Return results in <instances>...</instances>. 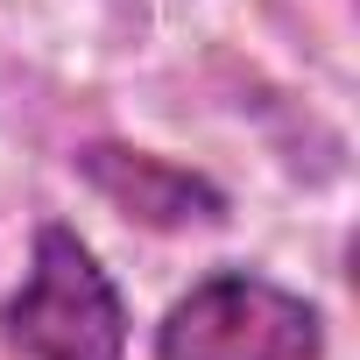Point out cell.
I'll return each instance as SVG.
<instances>
[{"mask_svg":"<svg viewBox=\"0 0 360 360\" xmlns=\"http://www.w3.org/2000/svg\"><path fill=\"white\" fill-rule=\"evenodd\" d=\"M0 332L29 360H127V304L71 226L36 233L29 283L0 304Z\"/></svg>","mask_w":360,"mask_h":360,"instance_id":"cell-1","label":"cell"},{"mask_svg":"<svg viewBox=\"0 0 360 360\" xmlns=\"http://www.w3.org/2000/svg\"><path fill=\"white\" fill-rule=\"evenodd\" d=\"M318 353H325L318 304L255 269H219L191 283L155 325V360H318Z\"/></svg>","mask_w":360,"mask_h":360,"instance_id":"cell-2","label":"cell"},{"mask_svg":"<svg viewBox=\"0 0 360 360\" xmlns=\"http://www.w3.org/2000/svg\"><path fill=\"white\" fill-rule=\"evenodd\" d=\"M78 176L134 226H155V233H191V226H219L226 219V191L212 176L184 169V162H162L148 148H127V141H85L78 155Z\"/></svg>","mask_w":360,"mask_h":360,"instance_id":"cell-3","label":"cell"}]
</instances>
